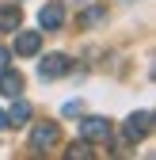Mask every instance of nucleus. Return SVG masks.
Returning <instances> with one entry per match:
<instances>
[{
    "instance_id": "12",
    "label": "nucleus",
    "mask_w": 156,
    "mask_h": 160,
    "mask_svg": "<svg viewBox=\"0 0 156 160\" xmlns=\"http://www.w3.org/2000/svg\"><path fill=\"white\" fill-rule=\"evenodd\" d=\"M8 57H12V53H8L4 46H0V69H4V65H8Z\"/></svg>"
},
{
    "instance_id": "9",
    "label": "nucleus",
    "mask_w": 156,
    "mask_h": 160,
    "mask_svg": "<svg viewBox=\"0 0 156 160\" xmlns=\"http://www.w3.org/2000/svg\"><path fill=\"white\" fill-rule=\"evenodd\" d=\"M107 15H110L107 4H95V8H88V12L80 15V27H103V23H107Z\"/></svg>"
},
{
    "instance_id": "1",
    "label": "nucleus",
    "mask_w": 156,
    "mask_h": 160,
    "mask_svg": "<svg viewBox=\"0 0 156 160\" xmlns=\"http://www.w3.org/2000/svg\"><path fill=\"white\" fill-rule=\"evenodd\" d=\"M57 141H61L57 122H38V126L31 130V149H34V152H46V149H53Z\"/></svg>"
},
{
    "instance_id": "5",
    "label": "nucleus",
    "mask_w": 156,
    "mask_h": 160,
    "mask_svg": "<svg viewBox=\"0 0 156 160\" xmlns=\"http://www.w3.org/2000/svg\"><path fill=\"white\" fill-rule=\"evenodd\" d=\"M149 130H152V114L149 111L126 118V141H141V137H149Z\"/></svg>"
},
{
    "instance_id": "13",
    "label": "nucleus",
    "mask_w": 156,
    "mask_h": 160,
    "mask_svg": "<svg viewBox=\"0 0 156 160\" xmlns=\"http://www.w3.org/2000/svg\"><path fill=\"white\" fill-rule=\"evenodd\" d=\"M0 126H8V118H4V111H0Z\"/></svg>"
},
{
    "instance_id": "7",
    "label": "nucleus",
    "mask_w": 156,
    "mask_h": 160,
    "mask_svg": "<svg viewBox=\"0 0 156 160\" xmlns=\"http://www.w3.org/2000/svg\"><path fill=\"white\" fill-rule=\"evenodd\" d=\"M0 95H8V99H15V95H23V76H19L15 69H0Z\"/></svg>"
},
{
    "instance_id": "6",
    "label": "nucleus",
    "mask_w": 156,
    "mask_h": 160,
    "mask_svg": "<svg viewBox=\"0 0 156 160\" xmlns=\"http://www.w3.org/2000/svg\"><path fill=\"white\" fill-rule=\"evenodd\" d=\"M38 23H42V31H61V27H65V8L57 4V0L46 4L42 12H38Z\"/></svg>"
},
{
    "instance_id": "11",
    "label": "nucleus",
    "mask_w": 156,
    "mask_h": 160,
    "mask_svg": "<svg viewBox=\"0 0 156 160\" xmlns=\"http://www.w3.org/2000/svg\"><path fill=\"white\" fill-rule=\"evenodd\" d=\"M69 156H72V160H76V156H91V149H88V141H80V145H72V149H69Z\"/></svg>"
},
{
    "instance_id": "8",
    "label": "nucleus",
    "mask_w": 156,
    "mask_h": 160,
    "mask_svg": "<svg viewBox=\"0 0 156 160\" xmlns=\"http://www.w3.org/2000/svg\"><path fill=\"white\" fill-rule=\"evenodd\" d=\"M19 23H23V12H19L15 4H0V34L19 31Z\"/></svg>"
},
{
    "instance_id": "10",
    "label": "nucleus",
    "mask_w": 156,
    "mask_h": 160,
    "mask_svg": "<svg viewBox=\"0 0 156 160\" xmlns=\"http://www.w3.org/2000/svg\"><path fill=\"white\" fill-rule=\"evenodd\" d=\"M4 118H8V126H23V122H27V118H31V107H27V103H23V99H19V95H15V103H12V111H8Z\"/></svg>"
},
{
    "instance_id": "2",
    "label": "nucleus",
    "mask_w": 156,
    "mask_h": 160,
    "mask_svg": "<svg viewBox=\"0 0 156 160\" xmlns=\"http://www.w3.org/2000/svg\"><path fill=\"white\" fill-rule=\"evenodd\" d=\"M69 69H72V61L65 53H50V57L38 61V76H42V80H57V76H65Z\"/></svg>"
},
{
    "instance_id": "4",
    "label": "nucleus",
    "mask_w": 156,
    "mask_h": 160,
    "mask_svg": "<svg viewBox=\"0 0 156 160\" xmlns=\"http://www.w3.org/2000/svg\"><path fill=\"white\" fill-rule=\"evenodd\" d=\"M15 34V53L19 57H34L42 50V31H12Z\"/></svg>"
},
{
    "instance_id": "3",
    "label": "nucleus",
    "mask_w": 156,
    "mask_h": 160,
    "mask_svg": "<svg viewBox=\"0 0 156 160\" xmlns=\"http://www.w3.org/2000/svg\"><path fill=\"white\" fill-rule=\"evenodd\" d=\"M80 137L84 141H110V118H84Z\"/></svg>"
}]
</instances>
